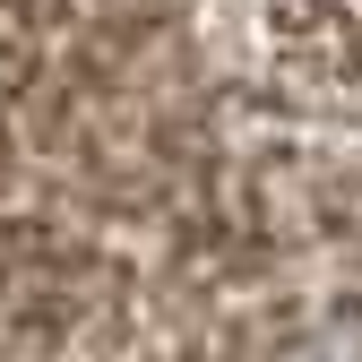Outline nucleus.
I'll use <instances>...</instances> for the list:
<instances>
[{"mask_svg": "<svg viewBox=\"0 0 362 362\" xmlns=\"http://www.w3.org/2000/svg\"><path fill=\"white\" fill-rule=\"evenodd\" d=\"M242 362H362V285H328L276 310Z\"/></svg>", "mask_w": 362, "mask_h": 362, "instance_id": "f257e3e1", "label": "nucleus"}]
</instances>
